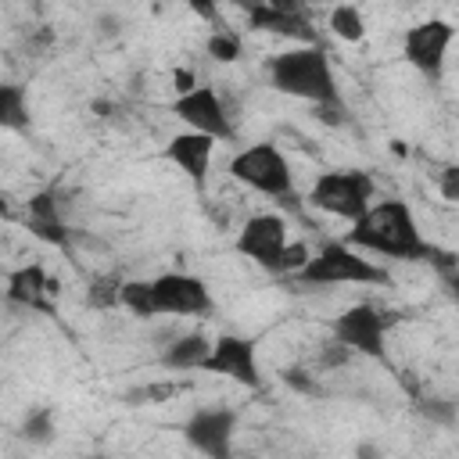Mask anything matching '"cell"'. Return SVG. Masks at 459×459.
Listing matches in <instances>:
<instances>
[{"instance_id": "1", "label": "cell", "mask_w": 459, "mask_h": 459, "mask_svg": "<svg viewBox=\"0 0 459 459\" xmlns=\"http://www.w3.org/2000/svg\"><path fill=\"white\" fill-rule=\"evenodd\" d=\"M351 244L366 247V251H377V255H391V258H405V262H430L434 258V244H427L420 237V226H416V215L405 201H380V204H369L351 233H348Z\"/></svg>"}, {"instance_id": "2", "label": "cell", "mask_w": 459, "mask_h": 459, "mask_svg": "<svg viewBox=\"0 0 459 459\" xmlns=\"http://www.w3.org/2000/svg\"><path fill=\"white\" fill-rule=\"evenodd\" d=\"M269 82H273V90H280L287 97H301L308 104L337 100L330 57L316 43H305V47H294V50L276 54L269 61Z\"/></svg>"}, {"instance_id": "3", "label": "cell", "mask_w": 459, "mask_h": 459, "mask_svg": "<svg viewBox=\"0 0 459 459\" xmlns=\"http://www.w3.org/2000/svg\"><path fill=\"white\" fill-rule=\"evenodd\" d=\"M230 176L240 179L244 186L258 190V194L276 197L280 204H290V208L298 204L290 165H287V158L280 154L276 143H251L240 154H233L230 158Z\"/></svg>"}, {"instance_id": "4", "label": "cell", "mask_w": 459, "mask_h": 459, "mask_svg": "<svg viewBox=\"0 0 459 459\" xmlns=\"http://www.w3.org/2000/svg\"><path fill=\"white\" fill-rule=\"evenodd\" d=\"M294 276L305 287H319V283H387V273L380 265H373L369 258H362L359 251H351L341 240H326L316 255H308V262Z\"/></svg>"}, {"instance_id": "5", "label": "cell", "mask_w": 459, "mask_h": 459, "mask_svg": "<svg viewBox=\"0 0 459 459\" xmlns=\"http://www.w3.org/2000/svg\"><path fill=\"white\" fill-rule=\"evenodd\" d=\"M373 179L362 172V169H333V172H323L312 190H308V201L319 208V212H330L337 219H359L369 204H373Z\"/></svg>"}, {"instance_id": "6", "label": "cell", "mask_w": 459, "mask_h": 459, "mask_svg": "<svg viewBox=\"0 0 459 459\" xmlns=\"http://www.w3.org/2000/svg\"><path fill=\"white\" fill-rule=\"evenodd\" d=\"M394 319H398L394 312H387V308H380V305L362 301V305L344 308V312L333 319V337H337L341 344H348L351 351H359V355H369V359L384 362V359H387L384 333H387V326H391Z\"/></svg>"}, {"instance_id": "7", "label": "cell", "mask_w": 459, "mask_h": 459, "mask_svg": "<svg viewBox=\"0 0 459 459\" xmlns=\"http://www.w3.org/2000/svg\"><path fill=\"white\" fill-rule=\"evenodd\" d=\"M172 115L176 118H183L190 129H197V133H208L212 140H226V136H233V118L226 115V104H222V97L212 90V86H190L186 93H179L176 100H172Z\"/></svg>"}, {"instance_id": "8", "label": "cell", "mask_w": 459, "mask_h": 459, "mask_svg": "<svg viewBox=\"0 0 459 459\" xmlns=\"http://www.w3.org/2000/svg\"><path fill=\"white\" fill-rule=\"evenodd\" d=\"M154 294V312L158 316H204L212 312V294L204 280L186 276V273H165L151 280Z\"/></svg>"}, {"instance_id": "9", "label": "cell", "mask_w": 459, "mask_h": 459, "mask_svg": "<svg viewBox=\"0 0 459 459\" xmlns=\"http://www.w3.org/2000/svg\"><path fill=\"white\" fill-rule=\"evenodd\" d=\"M204 373H222L244 387H262V373H258V359H255V341L237 337V333H222L219 341H212L208 359L201 362Z\"/></svg>"}, {"instance_id": "10", "label": "cell", "mask_w": 459, "mask_h": 459, "mask_svg": "<svg viewBox=\"0 0 459 459\" xmlns=\"http://www.w3.org/2000/svg\"><path fill=\"white\" fill-rule=\"evenodd\" d=\"M448 43H452V25L441 22V18H430V22H420L405 32L402 50H405V61L412 68H420L427 79H437L441 68H445Z\"/></svg>"}, {"instance_id": "11", "label": "cell", "mask_w": 459, "mask_h": 459, "mask_svg": "<svg viewBox=\"0 0 459 459\" xmlns=\"http://www.w3.org/2000/svg\"><path fill=\"white\" fill-rule=\"evenodd\" d=\"M287 244V222L273 212H262V215H251L244 222V230L237 233V251L247 255L251 262H258L262 269L276 273L280 269V251Z\"/></svg>"}, {"instance_id": "12", "label": "cell", "mask_w": 459, "mask_h": 459, "mask_svg": "<svg viewBox=\"0 0 459 459\" xmlns=\"http://www.w3.org/2000/svg\"><path fill=\"white\" fill-rule=\"evenodd\" d=\"M233 430H237V412L233 409H197L183 427L186 441L201 455H212V459H226L230 455Z\"/></svg>"}, {"instance_id": "13", "label": "cell", "mask_w": 459, "mask_h": 459, "mask_svg": "<svg viewBox=\"0 0 459 459\" xmlns=\"http://www.w3.org/2000/svg\"><path fill=\"white\" fill-rule=\"evenodd\" d=\"M212 151H215V140H212L208 133L190 129V133H176V136L169 140L165 158L176 161V165L186 172V179H190L194 186H204L208 169H212Z\"/></svg>"}, {"instance_id": "14", "label": "cell", "mask_w": 459, "mask_h": 459, "mask_svg": "<svg viewBox=\"0 0 459 459\" xmlns=\"http://www.w3.org/2000/svg\"><path fill=\"white\" fill-rule=\"evenodd\" d=\"M65 201H61V190L50 186V190H39L29 197V230L47 240V244H57V247H68L72 240V230L65 226Z\"/></svg>"}, {"instance_id": "15", "label": "cell", "mask_w": 459, "mask_h": 459, "mask_svg": "<svg viewBox=\"0 0 459 459\" xmlns=\"http://www.w3.org/2000/svg\"><path fill=\"white\" fill-rule=\"evenodd\" d=\"M50 280L43 273V265H22L7 276V298L14 305H25V308H39V312H50Z\"/></svg>"}, {"instance_id": "16", "label": "cell", "mask_w": 459, "mask_h": 459, "mask_svg": "<svg viewBox=\"0 0 459 459\" xmlns=\"http://www.w3.org/2000/svg\"><path fill=\"white\" fill-rule=\"evenodd\" d=\"M247 25H251V29H262V32H276V36L305 39V43L316 39L308 14H283V11H273L269 4H258L255 11H247Z\"/></svg>"}, {"instance_id": "17", "label": "cell", "mask_w": 459, "mask_h": 459, "mask_svg": "<svg viewBox=\"0 0 459 459\" xmlns=\"http://www.w3.org/2000/svg\"><path fill=\"white\" fill-rule=\"evenodd\" d=\"M208 351H212V341H208L201 330H194V333H176V337L161 348L158 362H161L165 369H201V362L208 359Z\"/></svg>"}, {"instance_id": "18", "label": "cell", "mask_w": 459, "mask_h": 459, "mask_svg": "<svg viewBox=\"0 0 459 459\" xmlns=\"http://www.w3.org/2000/svg\"><path fill=\"white\" fill-rule=\"evenodd\" d=\"M29 126V97L18 82H0V129H25Z\"/></svg>"}, {"instance_id": "19", "label": "cell", "mask_w": 459, "mask_h": 459, "mask_svg": "<svg viewBox=\"0 0 459 459\" xmlns=\"http://www.w3.org/2000/svg\"><path fill=\"white\" fill-rule=\"evenodd\" d=\"M122 283H126V280H122L118 273H100V276H93L90 287H86V305H90V308H100V312L122 305Z\"/></svg>"}, {"instance_id": "20", "label": "cell", "mask_w": 459, "mask_h": 459, "mask_svg": "<svg viewBox=\"0 0 459 459\" xmlns=\"http://www.w3.org/2000/svg\"><path fill=\"white\" fill-rule=\"evenodd\" d=\"M330 29H333V36H341L344 43H359V39L366 36L362 14H359V7H351V4H341V7L330 11Z\"/></svg>"}, {"instance_id": "21", "label": "cell", "mask_w": 459, "mask_h": 459, "mask_svg": "<svg viewBox=\"0 0 459 459\" xmlns=\"http://www.w3.org/2000/svg\"><path fill=\"white\" fill-rule=\"evenodd\" d=\"M122 305H126L133 316H140V319H151V316H158V312H154L151 280H126V283H122Z\"/></svg>"}, {"instance_id": "22", "label": "cell", "mask_w": 459, "mask_h": 459, "mask_svg": "<svg viewBox=\"0 0 459 459\" xmlns=\"http://www.w3.org/2000/svg\"><path fill=\"white\" fill-rule=\"evenodd\" d=\"M190 384L186 380H161V384H147V387H133L126 391L129 405H143V402H172L176 394H183Z\"/></svg>"}, {"instance_id": "23", "label": "cell", "mask_w": 459, "mask_h": 459, "mask_svg": "<svg viewBox=\"0 0 459 459\" xmlns=\"http://www.w3.org/2000/svg\"><path fill=\"white\" fill-rule=\"evenodd\" d=\"M22 437H25L29 445H47V441L54 437V409H47V405L32 409V412L22 420Z\"/></svg>"}, {"instance_id": "24", "label": "cell", "mask_w": 459, "mask_h": 459, "mask_svg": "<svg viewBox=\"0 0 459 459\" xmlns=\"http://www.w3.org/2000/svg\"><path fill=\"white\" fill-rule=\"evenodd\" d=\"M240 50H244L240 47V36L230 32V29H219V32L208 36V57H215V61H237Z\"/></svg>"}, {"instance_id": "25", "label": "cell", "mask_w": 459, "mask_h": 459, "mask_svg": "<svg viewBox=\"0 0 459 459\" xmlns=\"http://www.w3.org/2000/svg\"><path fill=\"white\" fill-rule=\"evenodd\" d=\"M280 377H283V384H287L290 391H298V394H323V387H319L316 373H312V369H305V366H287Z\"/></svg>"}, {"instance_id": "26", "label": "cell", "mask_w": 459, "mask_h": 459, "mask_svg": "<svg viewBox=\"0 0 459 459\" xmlns=\"http://www.w3.org/2000/svg\"><path fill=\"white\" fill-rule=\"evenodd\" d=\"M308 255H312V251H308V244H301V240H294V244H290V240H287V244H283V251H280V269H276V273L294 276V273L308 262Z\"/></svg>"}, {"instance_id": "27", "label": "cell", "mask_w": 459, "mask_h": 459, "mask_svg": "<svg viewBox=\"0 0 459 459\" xmlns=\"http://www.w3.org/2000/svg\"><path fill=\"white\" fill-rule=\"evenodd\" d=\"M416 405H420V412L427 416V420H434V423H452L455 420V405L448 402V398H416Z\"/></svg>"}, {"instance_id": "28", "label": "cell", "mask_w": 459, "mask_h": 459, "mask_svg": "<svg viewBox=\"0 0 459 459\" xmlns=\"http://www.w3.org/2000/svg\"><path fill=\"white\" fill-rule=\"evenodd\" d=\"M348 359H351V348H348V344H341V341L333 337V341H326V344L319 348L316 366H319V369H333V366H344Z\"/></svg>"}, {"instance_id": "29", "label": "cell", "mask_w": 459, "mask_h": 459, "mask_svg": "<svg viewBox=\"0 0 459 459\" xmlns=\"http://www.w3.org/2000/svg\"><path fill=\"white\" fill-rule=\"evenodd\" d=\"M312 108H316V118H319V122H326V126H341V122H344V115H348L341 100H319V104H312Z\"/></svg>"}, {"instance_id": "30", "label": "cell", "mask_w": 459, "mask_h": 459, "mask_svg": "<svg viewBox=\"0 0 459 459\" xmlns=\"http://www.w3.org/2000/svg\"><path fill=\"white\" fill-rule=\"evenodd\" d=\"M441 194H445V201H459V169L455 165H448L441 172Z\"/></svg>"}, {"instance_id": "31", "label": "cell", "mask_w": 459, "mask_h": 459, "mask_svg": "<svg viewBox=\"0 0 459 459\" xmlns=\"http://www.w3.org/2000/svg\"><path fill=\"white\" fill-rule=\"evenodd\" d=\"M183 4H186L194 14H201L204 22H215V18H219V11H215V0H183Z\"/></svg>"}, {"instance_id": "32", "label": "cell", "mask_w": 459, "mask_h": 459, "mask_svg": "<svg viewBox=\"0 0 459 459\" xmlns=\"http://www.w3.org/2000/svg\"><path fill=\"white\" fill-rule=\"evenodd\" d=\"M273 11H283V14H305V4L301 0H265Z\"/></svg>"}, {"instance_id": "33", "label": "cell", "mask_w": 459, "mask_h": 459, "mask_svg": "<svg viewBox=\"0 0 459 459\" xmlns=\"http://www.w3.org/2000/svg\"><path fill=\"white\" fill-rule=\"evenodd\" d=\"M190 86H197V82H194V75H190L186 68H179V72H176V93H186Z\"/></svg>"}, {"instance_id": "34", "label": "cell", "mask_w": 459, "mask_h": 459, "mask_svg": "<svg viewBox=\"0 0 459 459\" xmlns=\"http://www.w3.org/2000/svg\"><path fill=\"white\" fill-rule=\"evenodd\" d=\"M97 25H100V32H104V36H115V32L122 29V22H118V18H111V14H104Z\"/></svg>"}, {"instance_id": "35", "label": "cell", "mask_w": 459, "mask_h": 459, "mask_svg": "<svg viewBox=\"0 0 459 459\" xmlns=\"http://www.w3.org/2000/svg\"><path fill=\"white\" fill-rule=\"evenodd\" d=\"M233 7H244V11H255L258 4H265V0H230Z\"/></svg>"}]
</instances>
